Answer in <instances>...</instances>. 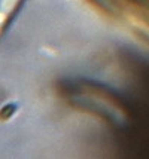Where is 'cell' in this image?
<instances>
[{"mask_svg": "<svg viewBox=\"0 0 149 159\" xmlns=\"http://www.w3.org/2000/svg\"><path fill=\"white\" fill-rule=\"evenodd\" d=\"M21 0H0V31L5 28L7 21L18 9Z\"/></svg>", "mask_w": 149, "mask_h": 159, "instance_id": "cell-1", "label": "cell"}]
</instances>
